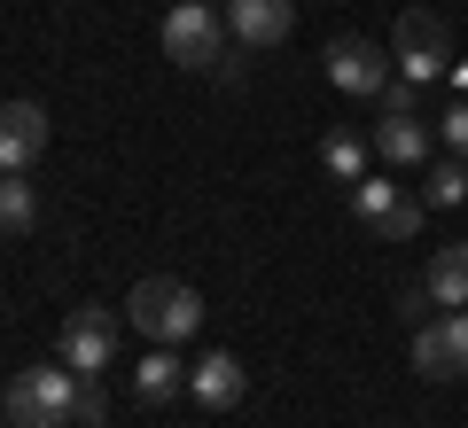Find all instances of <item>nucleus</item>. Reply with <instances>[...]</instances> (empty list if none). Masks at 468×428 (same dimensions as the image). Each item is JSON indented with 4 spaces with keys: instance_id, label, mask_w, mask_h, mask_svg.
Instances as JSON below:
<instances>
[{
    "instance_id": "nucleus-17",
    "label": "nucleus",
    "mask_w": 468,
    "mask_h": 428,
    "mask_svg": "<svg viewBox=\"0 0 468 428\" xmlns=\"http://www.w3.org/2000/svg\"><path fill=\"white\" fill-rule=\"evenodd\" d=\"M32 218H39V195L24 187V172H8L0 180V234H32Z\"/></svg>"
},
{
    "instance_id": "nucleus-21",
    "label": "nucleus",
    "mask_w": 468,
    "mask_h": 428,
    "mask_svg": "<svg viewBox=\"0 0 468 428\" xmlns=\"http://www.w3.org/2000/svg\"><path fill=\"white\" fill-rule=\"evenodd\" d=\"M0 180H8V172H0Z\"/></svg>"
},
{
    "instance_id": "nucleus-9",
    "label": "nucleus",
    "mask_w": 468,
    "mask_h": 428,
    "mask_svg": "<svg viewBox=\"0 0 468 428\" xmlns=\"http://www.w3.org/2000/svg\"><path fill=\"white\" fill-rule=\"evenodd\" d=\"M242 390H250V374H242L234 350H203V359L187 366V397H196L203 412H234V405H242Z\"/></svg>"
},
{
    "instance_id": "nucleus-18",
    "label": "nucleus",
    "mask_w": 468,
    "mask_h": 428,
    "mask_svg": "<svg viewBox=\"0 0 468 428\" xmlns=\"http://www.w3.org/2000/svg\"><path fill=\"white\" fill-rule=\"evenodd\" d=\"M437 141H445V149H452V156L468 164V101H452V110L437 117Z\"/></svg>"
},
{
    "instance_id": "nucleus-1",
    "label": "nucleus",
    "mask_w": 468,
    "mask_h": 428,
    "mask_svg": "<svg viewBox=\"0 0 468 428\" xmlns=\"http://www.w3.org/2000/svg\"><path fill=\"white\" fill-rule=\"evenodd\" d=\"M125 319H133L149 343H187V335L203 328V297L187 280H172V273H141L133 297H125Z\"/></svg>"
},
{
    "instance_id": "nucleus-4",
    "label": "nucleus",
    "mask_w": 468,
    "mask_h": 428,
    "mask_svg": "<svg viewBox=\"0 0 468 428\" xmlns=\"http://www.w3.org/2000/svg\"><path fill=\"white\" fill-rule=\"evenodd\" d=\"M390 63H399V78L430 86L437 70L452 63V24L437 16V8H406V16L390 24Z\"/></svg>"
},
{
    "instance_id": "nucleus-22",
    "label": "nucleus",
    "mask_w": 468,
    "mask_h": 428,
    "mask_svg": "<svg viewBox=\"0 0 468 428\" xmlns=\"http://www.w3.org/2000/svg\"><path fill=\"white\" fill-rule=\"evenodd\" d=\"M211 8H218V0H211Z\"/></svg>"
},
{
    "instance_id": "nucleus-11",
    "label": "nucleus",
    "mask_w": 468,
    "mask_h": 428,
    "mask_svg": "<svg viewBox=\"0 0 468 428\" xmlns=\"http://www.w3.org/2000/svg\"><path fill=\"white\" fill-rule=\"evenodd\" d=\"M430 149H437V132L421 125V117H375V156H383L390 172L430 164Z\"/></svg>"
},
{
    "instance_id": "nucleus-10",
    "label": "nucleus",
    "mask_w": 468,
    "mask_h": 428,
    "mask_svg": "<svg viewBox=\"0 0 468 428\" xmlns=\"http://www.w3.org/2000/svg\"><path fill=\"white\" fill-rule=\"evenodd\" d=\"M48 149V110L39 101H0V172H32Z\"/></svg>"
},
{
    "instance_id": "nucleus-2",
    "label": "nucleus",
    "mask_w": 468,
    "mask_h": 428,
    "mask_svg": "<svg viewBox=\"0 0 468 428\" xmlns=\"http://www.w3.org/2000/svg\"><path fill=\"white\" fill-rule=\"evenodd\" d=\"M79 381L63 359L55 366H24L16 381H8V428H70L79 421Z\"/></svg>"
},
{
    "instance_id": "nucleus-7",
    "label": "nucleus",
    "mask_w": 468,
    "mask_h": 428,
    "mask_svg": "<svg viewBox=\"0 0 468 428\" xmlns=\"http://www.w3.org/2000/svg\"><path fill=\"white\" fill-rule=\"evenodd\" d=\"M414 374L421 381H452L468 374V312H437L414 328Z\"/></svg>"
},
{
    "instance_id": "nucleus-19",
    "label": "nucleus",
    "mask_w": 468,
    "mask_h": 428,
    "mask_svg": "<svg viewBox=\"0 0 468 428\" xmlns=\"http://www.w3.org/2000/svg\"><path fill=\"white\" fill-rule=\"evenodd\" d=\"M375 101H383V117H414V110H421V86H414V78H390Z\"/></svg>"
},
{
    "instance_id": "nucleus-6",
    "label": "nucleus",
    "mask_w": 468,
    "mask_h": 428,
    "mask_svg": "<svg viewBox=\"0 0 468 428\" xmlns=\"http://www.w3.org/2000/svg\"><path fill=\"white\" fill-rule=\"evenodd\" d=\"M63 366L86 381H101L117 366V312L110 304H79V312L63 319Z\"/></svg>"
},
{
    "instance_id": "nucleus-8",
    "label": "nucleus",
    "mask_w": 468,
    "mask_h": 428,
    "mask_svg": "<svg viewBox=\"0 0 468 428\" xmlns=\"http://www.w3.org/2000/svg\"><path fill=\"white\" fill-rule=\"evenodd\" d=\"M218 8H227L234 47H282L297 32V0H218Z\"/></svg>"
},
{
    "instance_id": "nucleus-5",
    "label": "nucleus",
    "mask_w": 468,
    "mask_h": 428,
    "mask_svg": "<svg viewBox=\"0 0 468 428\" xmlns=\"http://www.w3.org/2000/svg\"><path fill=\"white\" fill-rule=\"evenodd\" d=\"M328 86L335 94H359V101H375L390 78H399V63H390V47H375V39H359V32H344V39H328Z\"/></svg>"
},
{
    "instance_id": "nucleus-3",
    "label": "nucleus",
    "mask_w": 468,
    "mask_h": 428,
    "mask_svg": "<svg viewBox=\"0 0 468 428\" xmlns=\"http://www.w3.org/2000/svg\"><path fill=\"white\" fill-rule=\"evenodd\" d=\"M165 55L180 70H234V55H227V16H218L211 0H180L165 16Z\"/></svg>"
},
{
    "instance_id": "nucleus-20",
    "label": "nucleus",
    "mask_w": 468,
    "mask_h": 428,
    "mask_svg": "<svg viewBox=\"0 0 468 428\" xmlns=\"http://www.w3.org/2000/svg\"><path fill=\"white\" fill-rule=\"evenodd\" d=\"M101 412H110V405H101V390H94V381H79V428H101Z\"/></svg>"
},
{
    "instance_id": "nucleus-12",
    "label": "nucleus",
    "mask_w": 468,
    "mask_h": 428,
    "mask_svg": "<svg viewBox=\"0 0 468 428\" xmlns=\"http://www.w3.org/2000/svg\"><path fill=\"white\" fill-rule=\"evenodd\" d=\"M133 397H141V405H172V397H187V366L172 359V343H149V350H141Z\"/></svg>"
},
{
    "instance_id": "nucleus-15",
    "label": "nucleus",
    "mask_w": 468,
    "mask_h": 428,
    "mask_svg": "<svg viewBox=\"0 0 468 428\" xmlns=\"http://www.w3.org/2000/svg\"><path fill=\"white\" fill-rule=\"evenodd\" d=\"M399 203H406V195L390 187V172H367V180H351V211H359V226H383Z\"/></svg>"
},
{
    "instance_id": "nucleus-16",
    "label": "nucleus",
    "mask_w": 468,
    "mask_h": 428,
    "mask_svg": "<svg viewBox=\"0 0 468 428\" xmlns=\"http://www.w3.org/2000/svg\"><path fill=\"white\" fill-rule=\"evenodd\" d=\"M320 164H328V180H367V141H359V132H328V141H320Z\"/></svg>"
},
{
    "instance_id": "nucleus-13",
    "label": "nucleus",
    "mask_w": 468,
    "mask_h": 428,
    "mask_svg": "<svg viewBox=\"0 0 468 428\" xmlns=\"http://www.w3.org/2000/svg\"><path fill=\"white\" fill-rule=\"evenodd\" d=\"M421 288H430L437 312H468V242L430 249V273H421Z\"/></svg>"
},
{
    "instance_id": "nucleus-14",
    "label": "nucleus",
    "mask_w": 468,
    "mask_h": 428,
    "mask_svg": "<svg viewBox=\"0 0 468 428\" xmlns=\"http://www.w3.org/2000/svg\"><path fill=\"white\" fill-rule=\"evenodd\" d=\"M421 203H430V211H461L468 203V164L461 156H445V164L421 172Z\"/></svg>"
}]
</instances>
